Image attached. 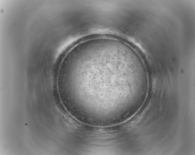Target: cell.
I'll return each instance as SVG.
<instances>
[{"instance_id":"obj_1","label":"cell","mask_w":195,"mask_h":155,"mask_svg":"<svg viewBox=\"0 0 195 155\" xmlns=\"http://www.w3.org/2000/svg\"><path fill=\"white\" fill-rule=\"evenodd\" d=\"M58 78L76 109L103 117L122 109L147 74L130 47L116 40L99 38L73 47L62 61Z\"/></svg>"}]
</instances>
